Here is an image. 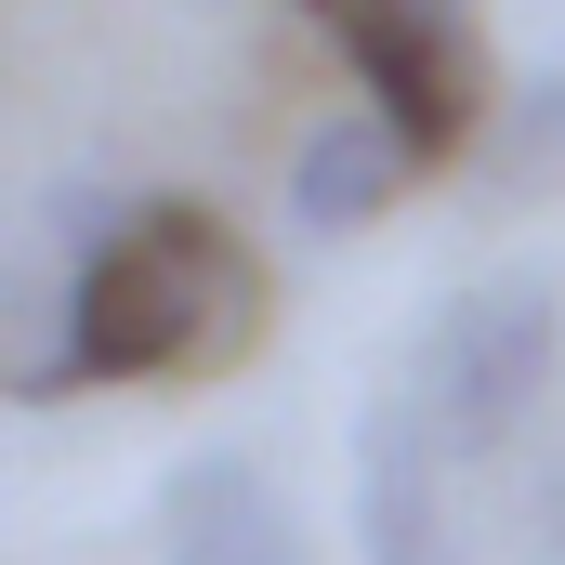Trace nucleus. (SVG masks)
<instances>
[{
    "instance_id": "obj_1",
    "label": "nucleus",
    "mask_w": 565,
    "mask_h": 565,
    "mask_svg": "<svg viewBox=\"0 0 565 565\" xmlns=\"http://www.w3.org/2000/svg\"><path fill=\"white\" fill-rule=\"evenodd\" d=\"M277 316L264 250L211 198H53V302L13 355V395H106V382H184L237 369Z\"/></svg>"
},
{
    "instance_id": "obj_2",
    "label": "nucleus",
    "mask_w": 565,
    "mask_h": 565,
    "mask_svg": "<svg viewBox=\"0 0 565 565\" xmlns=\"http://www.w3.org/2000/svg\"><path fill=\"white\" fill-rule=\"evenodd\" d=\"M553 289L540 277H473L447 289L422 316V342H408V422L434 434V460H500L526 408H540V382H553Z\"/></svg>"
},
{
    "instance_id": "obj_3",
    "label": "nucleus",
    "mask_w": 565,
    "mask_h": 565,
    "mask_svg": "<svg viewBox=\"0 0 565 565\" xmlns=\"http://www.w3.org/2000/svg\"><path fill=\"white\" fill-rule=\"evenodd\" d=\"M329 40H342V66H355V93L408 132L422 171H447L473 132H500V79H487V13L473 0H302Z\"/></svg>"
},
{
    "instance_id": "obj_4",
    "label": "nucleus",
    "mask_w": 565,
    "mask_h": 565,
    "mask_svg": "<svg viewBox=\"0 0 565 565\" xmlns=\"http://www.w3.org/2000/svg\"><path fill=\"white\" fill-rule=\"evenodd\" d=\"M158 553L171 565H316V540L289 526L277 473H264L250 447H198V460H171V487H158Z\"/></svg>"
},
{
    "instance_id": "obj_5",
    "label": "nucleus",
    "mask_w": 565,
    "mask_h": 565,
    "mask_svg": "<svg viewBox=\"0 0 565 565\" xmlns=\"http://www.w3.org/2000/svg\"><path fill=\"white\" fill-rule=\"evenodd\" d=\"M408 171H422V158H408V132H395L382 106H329L316 132L289 145V224H302V237H369V224L408 198Z\"/></svg>"
},
{
    "instance_id": "obj_6",
    "label": "nucleus",
    "mask_w": 565,
    "mask_h": 565,
    "mask_svg": "<svg viewBox=\"0 0 565 565\" xmlns=\"http://www.w3.org/2000/svg\"><path fill=\"white\" fill-rule=\"evenodd\" d=\"M355 540L369 565H447V526H434V434L408 408H369L355 422Z\"/></svg>"
},
{
    "instance_id": "obj_7",
    "label": "nucleus",
    "mask_w": 565,
    "mask_h": 565,
    "mask_svg": "<svg viewBox=\"0 0 565 565\" xmlns=\"http://www.w3.org/2000/svg\"><path fill=\"white\" fill-rule=\"evenodd\" d=\"M500 171L526 198H565V66H540L526 93H500Z\"/></svg>"
},
{
    "instance_id": "obj_8",
    "label": "nucleus",
    "mask_w": 565,
    "mask_h": 565,
    "mask_svg": "<svg viewBox=\"0 0 565 565\" xmlns=\"http://www.w3.org/2000/svg\"><path fill=\"white\" fill-rule=\"evenodd\" d=\"M553 513H565V500H553ZM553 553H565V526H553Z\"/></svg>"
}]
</instances>
